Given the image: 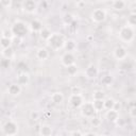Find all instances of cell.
Returning a JSON list of instances; mask_svg holds the SVG:
<instances>
[{
	"mask_svg": "<svg viewBox=\"0 0 136 136\" xmlns=\"http://www.w3.org/2000/svg\"><path fill=\"white\" fill-rule=\"evenodd\" d=\"M95 98L96 99H102L103 98V93H101V91H97V93L95 94Z\"/></svg>",
	"mask_w": 136,
	"mask_h": 136,
	"instance_id": "44dd1931",
	"label": "cell"
},
{
	"mask_svg": "<svg viewBox=\"0 0 136 136\" xmlns=\"http://www.w3.org/2000/svg\"><path fill=\"white\" fill-rule=\"evenodd\" d=\"M81 102H82V100H81L80 96H73L72 99H71V103H72L73 106H79L81 104Z\"/></svg>",
	"mask_w": 136,
	"mask_h": 136,
	"instance_id": "9c48e42d",
	"label": "cell"
},
{
	"mask_svg": "<svg viewBox=\"0 0 136 136\" xmlns=\"http://www.w3.org/2000/svg\"><path fill=\"white\" fill-rule=\"evenodd\" d=\"M87 75L89 76V77H94V76H95L96 75V69H95V67H93V66H91V67L88 68Z\"/></svg>",
	"mask_w": 136,
	"mask_h": 136,
	"instance_id": "5bb4252c",
	"label": "cell"
},
{
	"mask_svg": "<svg viewBox=\"0 0 136 136\" xmlns=\"http://www.w3.org/2000/svg\"><path fill=\"white\" fill-rule=\"evenodd\" d=\"M113 105H114V102L112 100H108V101H106V103H105V106L107 108H111V107H113Z\"/></svg>",
	"mask_w": 136,
	"mask_h": 136,
	"instance_id": "7402d4cb",
	"label": "cell"
},
{
	"mask_svg": "<svg viewBox=\"0 0 136 136\" xmlns=\"http://www.w3.org/2000/svg\"><path fill=\"white\" fill-rule=\"evenodd\" d=\"M103 82H105V83H107V82H111V78H110V77H108V78L104 79V80H103Z\"/></svg>",
	"mask_w": 136,
	"mask_h": 136,
	"instance_id": "83f0119b",
	"label": "cell"
},
{
	"mask_svg": "<svg viewBox=\"0 0 136 136\" xmlns=\"http://www.w3.org/2000/svg\"><path fill=\"white\" fill-rule=\"evenodd\" d=\"M73 47V44L72 41H69V44H67V49H71Z\"/></svg>",
	"mask_w": 136,
	"mask_h": 136,
	"instance_id": "484cf974",
	"label": "cell"
},
{
	"mask_svg": "<svg viewBox=\"0 0 136 136\" xmlns=\"http://www.w3.org/2000/svg\"><path fill=\"white\" fill-rule=\"evenodd\" d=\"M94 17H95L96 20L98 21H101L104 19V13H103L102 11H100V10H98V11L95 12V14H94Z\"/></svg>",
	"mask_w": 136,
	"mask_h": 136,
	"instance_id": "52a82bcc",
	"label": "cell"
},
{
	"mask_svg": "<svg viewBox=\"0 0 136 136\" xmlns=\"http://www.w3.org/2000/svg\"><path fill=\"white\" fill-rule=\"evenodd\" d=\"M63 62H64V64L65 65H71V64L73 63V58H72V55L71 54H66L65 56H64V59H63Z\"/></svg>",
	"mask_w": 136,
	"mask_h": 136,
	"instance_id": "8992f818",
	"label": "cell"
},
{
	"mask_svg": "<svg viewBox=\"0 0 136 136\" xmlns=\"http://www.w3.org/2000/svg\"><path fill=\"white\" fill-rule=\"evenodd\" d=\"M41 133H43L44 135H49L51 133V131H50V129L49 128H43V130H41Z\"/></svg>",
	"mask_w": 136,
	"mask_h": 136,
	"instance_id": "ffe728a7",
	"label": "cell"
},
{
	"mask_svg": "<svg viewBox=\"0 0 136 136\" xmlns=\"http://www.w3.org/2000/svg\"><path fill=\"white\" fill-rule=\"evenodd\" d=\"M121 35H122V37L123 38H125V39H130L131 37H132V35H133V33H132V31L130 30V29H123L122 32H121Z\"/></svg>",
	"mask_w": 136,
	"mask_h": 136,
	"instance_id": "5b68a950",
	"label": "cell"
},
{
	"mask_svg": "<svg viewBox=\"0 0 136 136\" xmlns=\"http://www.w3.org/2000/svg\"><path fill=\"white\" fill-rule=\"evenodd\" d=\"M103 107V102L101 100H97L95 103H94V108H97V110H100V108Z\"/></svg>",
	"mask_w": 136,
	"mask_h": 136,
	"instance_id": "7c38bea8",
	"label": "cell"
},
{
	"mask_svg": "<svg viewBox=\"0 0 136 136\" xmlns=\"http://www.w3.org/2000/svg\"><path fill=\"white\" fill-rule=\"evenodd\" d=\"M13 32L18 36H24V34H26V32H27V28L24 27V24L19 23V24H16L15 26H14Z\"/></svg>",
	"mask_w": 136,
	"mask_h": 136,
	"instance_id": "6da1fadb",
	"label": "cell"
},
{
	"mask_svg": "<svg viewBox=\"0 0 136 136\" xmlns=\"http://www.w3.org/2000/svg\"><path fill=\"white\" fill-rule=\"evenodd\" d=\"M24 8H26V10H28V11H33L34 8H35V4H34V2L32 0H27L24 2Z\"/></svg>",
	"mask_w": 136,
	"mask_h": 136,
	"instance_id": "ba28073f",
	"label": "cell"
},
{
	"mask_svg": "<svg viewBox=\"0 0 136 136\" xmlns=\"http://www.w3.org/2000/svg\"><path fill=\"white\" fill-rule=\"evenodd\" d=\"M68 70H69V72H70V73H73V72H75V71H76V67H73V66H71V67H69Z\"/></svg>",
	"mask_w": 136,
	"mask_h": 136,
	"instance_id": "d4e9b609",
	"label": "cell"
},
{
	"mask_svg": "<svg viewBox=\"0 0 136 136\" xmlns=\"http://www.w3.org/2000/svg\"><path fill=\"white\" fill-rule=\"evenodd\" d=\"M123 6H124V4H123V2L120 1V0H118V1L115 2V8L116 9H122Z\"/></svg>",
	"mask_w": 136,
	"mask_h": 136,
	"instance_id": "d6986e66",
	"label": "cell"
},
{
	"mask_svg": "<svg viewBox=\"0 0 136 136\" xmlns=\"http://www.w3.org/2000/svg\"><path fill=\"white\" fill-rule=\"evenodd\" d=\"M41 23H38V21H33L32 23V28L34 29V30H39L41 29Z\"/></svg>",
	"mask_w": 136,
	"mask_h": 136,
	"instance_id": "e0dca14e",
	"label": "cell"
},
{
	"mask_svg": "<svg viewBox=\"0 0 136 136\" xmlns=\"http://www.w3.org/2000/svg\"><path fill=\"white\" fill-rule=\"evenodd\" d=\"M124 54H125L124 49L118 48L117 50H116V56H117V58H122V56H124Z\"/></svg>",
	"mask_w": 136,
	"mask_h": 136,
	"instance_id": "8fae6325",
	"label": "cell"
},
{
	"mask_svg": "<svg viewBox=\"0 0 136 136\" xmlns=\"http://www.w3.org/2000/svg\"><path fill=\"white\" fill-rule=\"evenodd\" d=\"M38 56H39L41 59H43V60H44V59H46V58H47V52H46V50L41 49V50L38 52Z\"/></svg>",
	"mask_w": 136,
	"mask_h": 136,
	"instance_id": "ac0fdd59",
	"label": "cell"
},
{
	"mask_svg": "<svg viewBox=\"0 0 136 136\" xmlns=\"http://www.w3.org/2000/svg\"><path fill=\"white\" fill-rule=\"evenodd\" d=\"M19 82L20 83H26L27 82V77L26 76H20V78H19Z\"/></svg>",
	"mask_w": 136,
	"mask_h": 136,
	"instance_id": "603a6c76",
	"label": "cell"
},
{
	"mask_svg": "<svg viewBox=\"0 0 136 136\" xmlns=\"http://www.w3.org/2000/svg\"><path fill=\"white\" fill-rule=\"evenodd\" d=\"M4 131H6V134H14L16 132V125L12 122L6 123V127H4Z\"/></svg>",
	"mask_w": 136,
	"mask_h": 136,
	"instance_id": "3957f363",
	"label": "cell"
},
{
	"mask_svg": "<svg viewBox=\"0 0 136 136\" xmlns=\"http://www.w3.org/2000/svg\"><path fill=\"white\" fill-rule=\"evenodd\" d=\"M83 113L87 116H90L94 114V106L91 104H86L83 108Z\"/></svg>",
	"mask_w": 136,
	"mask_h": 136,
	"instance_id": "277c9868",
	"label": "cell"
},
{
	"mask_svg": "<svg viewBox=\"0 0 136 136\" xmlns=\"http://www.w3.org/2000/svg\"><path fill=\"white\" fill-rule=\"evenodd\" d=\"M107 117L110 118L111 120L116 119V117H117V113H116V112H114V111H111V112L107 114Z\"/></svg>",
	"mask_w": 136,
	"mask_h": 136,
	"instance_id": "9a60e30c",
	"label": "cell"
},
{
	"mask_svg": "<svg viewBox=\"0 0 136 136\" xmlns=\"http://www.w3.org/2000/svg\"><path fill=\"white\" fill-rule=\"evenodd\" d=\"M62 44H63V39L59 35H53L50 37V45L53 48H60L62 46Z\"/></svg>",
	"mask_w": 136,
	"mask_h": 136,
	"instance_id": "7a4b0ae2",
	"label": "cell"
},
{
	"mask_svg": "<svg viewBox=\"0 0 136 136\" xmlns=\"http://www.w3.org/2000/svg\"><path fill=\"white\" fill-rule=\"evenodd\" d=\"M62 99H63V97H62L61 94H55V95L53 96V101L55 103H60L62 101Z\"/></svg>",
	"mask_w": 136,
	"mask_h": 136,
	"instance_id": "4fadbf2b",
	"label": "cell"
},
{
	"mask_svg": "<svg viewBox=\"0 0 136 136\" xmlns=\"http://www.w3.org/2000/svg\"><path fill=\"white\" fill-rule=\"evenodd\" d=\"M41 36H43L44 38L49 37V32L48 31H43V32H41Z\"/></svg>",
	"mask_w": 136,
	"mask_h": 136,
	"instance_id": "cb8c5ba5",
	"label": "cell"
},
{
	"mask_svg": "<svg viewBox=\"0 0 136 136\" xmlns=\"http://www.w3.org/2000/svg\"><path fill=\"white\" fill-rule=\"evenodd\" d=\"M9 91L12 95H17V94L19 93V87L17 85H12L11 87L9 88Z\"/></svg>",
	"mask_w": 136,
	"mask_h": 136,
	"instance_id": "30bf717a",
	"label": "cell"
},
{
	"mask_svg": "<svg viewBox=\"0 0 136 136\" xmlns=\"http://www.w3.org/2000/svg\"><path fill=\"white\" fill-rule=\"evenodd\" d=\"M1 45L3 46V47H9L10 46V39L6 38V37L2 38L1 39Z\"/></svg>",
	"mask_w": 136,
	"mask_h": 136,
	"instance_id": "2e32d148",
	"label": "cell"
},
{
	"mask_svg": "<svg viewBox=\"0 0 136 136\" xmlns=\"http://www.w3.org/2000/svg\"><path fill=\"white\" fill-rule=\"evenodd\" d=\"M9 2H10V0H2V3L3 4H8Z\"/></svg>",
	"mask_w": 136,
	"mask_h": 136,
	"instance_id": "f1b7e54d",
	"label": "cell"
},
{
	"mask_svg": "<svg viewBox=\"0 0 136 136\" xmlns=\"http://www.w3.org/2000/svg\"><path fill=\"white\" fill-rule=\"evenodd\" d=\"M130 21H131L132 24H135V15H132V16H131Z\"/></svg>",
	"mask_w": 136,
	"mask_h": 136,
	"instance_id": "4316f807",
	"label": "cell"
}]
</instances>
